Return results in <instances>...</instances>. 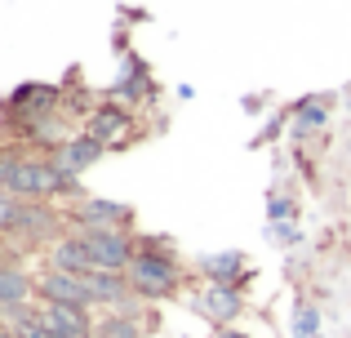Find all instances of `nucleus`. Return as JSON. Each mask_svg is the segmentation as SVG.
<instances>
[{
	"label": "nucleus",
	"mask_w": 351,
	"mask_h": 338,
	"mask_svg": "<svg viewBox=\"0 0 351 338\" xmlns=\"http://www.w3.org/2000/svg\"><path fill=\"white\" fill-rule=\"evenodd\" d=\"M0 232L9 236H27V241H58L62 236V214L58 209H49L45 200H9L5 209H0Z\"/></svg>",
	"instance_id": "3"
},
{
	"label": "nucleus",
	"mask_w": 351,
	"mask_h": 338,
	"mask_svg": "<svg viewBox=\"0 0 351 338\" xmlns=\"http://www.w3.org/2000/svg\"><path fill=\"white\" fill-rule=\"evenodd\" d=\"M14 200H49V196H80V178L62 173L49 156H18L5 178Z\"/></svg>",
	"instance_id": "2"
},
{
	"label": "nucleus",
	"mask_w": 351,
	"mask_h": 338,
	"mask_svg": "<svg viewBox=\"0 0 351 338\" xmlns=\"http://www.w3.org/2000/svg\"><path fill=\"white\" fill-rule=\"evenodd\" d=\"M298 218V205H293L289 196H276L271 191V200H267V223H293Z\"/></svg>",
	"instance_id": "19"
},
{
	"label": "nucleus",
	"mask_w": 351,
	"mask_h": 338,
	"mask_svg": "<svg viewBox=\"0 0 351 338\" xmlns=\"http://www.w3.org/2000/svg\"><path fill=\"white\" fill-rule=\"evenodd\" d=\"M200 276L205 285H232V289H245L254 267L240 250H214V254H200Z\"/></svg>",
	"instance_id": "8"
},
{
	"label": "nucleus",
	"mask_w": 351,
	"mask_h": 338,
	"mask_svg": "<svg viewBox=\"0 0 351 338\" xmlns=\"http://www.w3.org/2000/svg\"><path fill=\"white\" fill-rule=\"evenodd\" d=\"M214 338H249V334H240V330H232V325H223V330H214Z\"/></svg>",
	"instance_id": "23"
},
{
	"label": "nucleus",
	"mask_w": 351,
	"mask_h": 338,
	"mask_svg": "<svg viewBox=\"0 0 351 338\" xmlns=\"http://www.w3.org/2000/svg\"><path fill=\"white\" fill-rule=\"evenodd\" d=\"M293 334H298V338H316L320 334V307L302 303L298 316H293Z\"/></svg>",
	"instance_id": "18"
},
{
	"label": "nucleus",
	"mask_w": 351,
	"mask_h": 338,
	"mask_svg": "<svg viewBox=\"0 0 351 338\" xmlns=\"http://www.w3.org/2000/svg\"><path fill=\"white\" fill-rule=\"evenodd\" d=\"M36 298H40V303H62V307H98L94 303V289H89L85 276L53 271V267L36 280Z\"/></svg>",
	"instance_id": "7"
},
{
	"label": "nucleus",
	"mask_w": 351,
	"mask_h": 338,
	"mask_svg": "<svg viewBox=\"0 0 351 338\" xmlns=\"http://www.w3.org/2000/svg\"><path fill=\"white\" fill-rule=\"evenodd\" d=\"M32 289H36V280L27 276L23 267L0 263V312H5V307H18V303H32Z\"/></svg>",
	"instance_id": "16"
},
{
	"label": "nucleus",
	"mask_w": 351,
	"mask_h": 338,
	"mask_svg": "<svg viewBox=\"0 0 351 338\" xmlns=\"http://www.w3.org/2000/svg\"><path fill=\"white\" fill-rule=\"evenodd\" d=\"M89 138H98L103 147H112V143H129V134H134V112H129L125 103H98L94 112H89V125H85Z\"/></svg>",
	"instance_id": "9"
},
{
	"label": "nucleus",
	"mask_w": 351,
	"mask_h": 338,
	"mask_svg": "<svg viewBox=\"0 0 351 338\" xmlns=\"http://www.w3.org/2000/svg\"><path fill=\"white\" fill-rule=\"evenodd\" d=\"M240 107H245V116H258V112H263V98H258V94H245V98H240Z\"/></svg>",
	"instance_id": "22"
},
{
	"label": "nucleus",
	"mask_w": 351,
	"mask_h": 338,
	"mask_svg": "<svg viewBox=\"0 0 351 338\" xmlns=\"http://www.w3.org/2000/svg\"><path fill=\"white\" fill-rule=\"evenodd\" d=\"M40 321L58 338H94V316L89 307H62V303H40Z\"/></svg>",
	"instance_id": "13"
},
{
	"label": "nucleus",
	"mask_w": 351,
	"mask_h": 338,
	"mask_svg": "<svg viewBox=\"0 0 351 338\" xmlns=\"http://www.w3.org/2000/svg\"><path fill=\"white\" fill-rule=\"evenodd\" d=\"M67 223H76L80 232H98V227H129L134 209L125 200H107V196H85L76 209H67Z\"/></svg>",
	"instance_id": "6"
},
{
	"label": "nucleus",
	"mask_w": 351,
	"mask_h": 338,
	"mask_svg": "<svg viewBox=\"0 0 351 338\" xmlns=\"http://www.w3.org/2000/svg\"><path fill=\"white\" fill-rule=\"evenodd\" d=\"M285 116H289V112H280V116H271V121H267V125H263V134H258V138H254V147H263V143H276V134H280V130H285Z\"/></svg>",
	"instance_id": "21"
},
{
	"label": "nucleus",
	"mask_w": 351,
	"mask_h": 338,
	"mask_svg": "<svg viewBox=\"0 0 351 338\" xmlns=\"http://www.w3.org/2000/svg\"><path fill=\"white\" fill-rule=\"evenodd\" d=\"M94 338H143V321L129 312H107V316H98Z\"/></svg>",
	"instance_id": "17"
},
{
	"label": "nucleus",
	"mask_w": 351,
	"mask_h": 338,
	"mask_svg": "<svg viewBox=\"0 0 351 338\" xmlns=\"http://www.w3.org/2000/svg\"><path fill=\"white\" fill-rule=\"evenodd\" d=\"M89 254V271H129L138 254V241L129 236V227H98V232H80Z\"/></svg>",
	"instance_id": "4"
},
{
	"label": "nucleus",
	"mask_w": 351,
	"mask_h": 338,
	"mask_svg": "<svg viewBox=\"0 0 351 338\" xmlns=\"http://www.w3.org/2000/svg\"><path fill=\"white\" fill-rule=\"evenodd\" d=\"M138 241V254L134 263H129V289H134L143 303H160V298L178 294L182 285V263L173 258L169 241H160V236H134Z\"/></svg>",
	"instance_id": "1"
},
{
	"label": "nucleus",
	"mask_w": 351,
	"mask_h": 338,
	"mask_svg": "<svg viewBox=\"0 0 351 338\" xmlns=\"http://www.w3.org/2000/svg\"><path fill=\"white\" fill-rule=\"evenodd\" d=\"M289 121H293V143H307L311 134L329 125V107L320 98H298V103H289Z\"/></svg>",
	"instance_id": "15"
},
{
	"label": "nucleus",
	"mask_w": 351,
	"mask_h": 338,
	"mask_svg": "<svg viewBox=\"0 0 351 338\" xmlns=\"http://www.w3.org/2000/svg\"><path fill=\"white\" fill-rule=\"evenodd\" d=\"M62 107V85H36V80H27V85H18L14 94L5 98V116L14 125H32L40 121V116H53Z\"/></svg>",
	"instance_id": "5"
},
{
	"label": "nucleus",
	"mask_w": 351,
	"mask_h": 338,
	"mask_svg": "<svg viewBox=\"0 0 351 338\" xmlns=\"http://www.w3.org/2000/svg\"><path fill=\"white\" fill-rule=\"evenodd\" d=\"M152 76H147V62L143 53H120V76L107 85V98L112 103H143V98H152Z\"/></svg>",
	"instance_id": "10"
},
{
	"label": "nucleus",
	"mask_w": 351,
	"mask_h": 338,
	"mask_svg": "<svg viewBox=\"0 0 351 338\" xmlns=\"http://www.w3.org/2000/svg\"><path fill=\"white\" fill-rule=\"evenodd\" d=\"M191 307H196L205 321H214L218 330H223V325H232L236 316L245 312V294L232 289V285H205V294L191 298Z\"/></svg>",
	"instance_id": "12"
},
{
	"label": "nucleus",
	"mask_w": 351,
	"mask_h": 338,
	"mask_svg": "<svg viewBox=\"0 0 351 338\" xmlns=\"http://www.w3.org/2000/svg\"><path fill=\"white\" fill-rule=\"evenodd\" d=\"M49 267H53V271H71V276H85V271H89L85 236H80V232L58 236V241L49 245Z\"/></svg>",
	"instance_id": "14"
},
{
	"label": "nucleus",
	"mask_w": 351,
	"mask_h": 338,
	"mask_svg": "<svg viewBox=\"0 0 351 338\" xmlns=\"http://www.w3.org/2000/svg\"><path fill=\"white\" fill-rule=\"evenodd\" d=\"M267 236H271V241H280L285 250H293V245H302V232L293 223H267Z\"/></svg>",
	"instance_id": "20"
},
{
	"label": "nucleus",
	"mask_w": 351,
	"mask_h": 338,
	"mask_svg": "<svg viewBox=\"0 0 351 338\" xmlns=\"http://www.w3.org/2000/svg\"><path fill=\"white\" fill-rule=\"evenodd\" d=\"M103 156H107V147H103L98 138H89V134H71L67 143H58V147L49 152V160H53L62 173H71V178H80L85 169H94Z\"/></svg>",
	"instance_id": "11"
}]
</instances>
